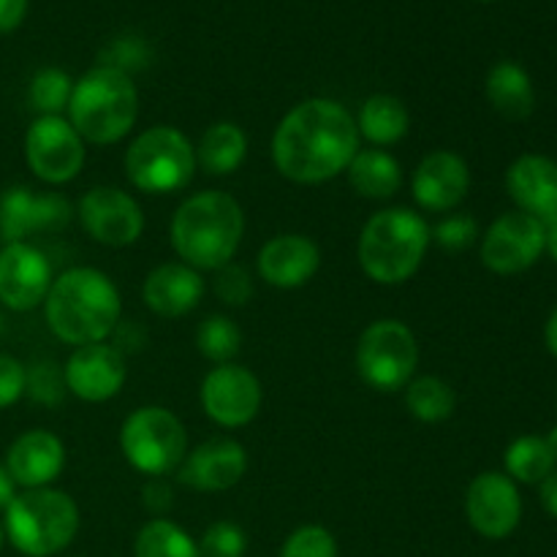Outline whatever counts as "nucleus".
Segmentation results:
<instances>
[{
	"instance_id": "obj_1",
	"label": "nucleus",
	"mask_w": 557,
	"mask_h": 557,
	"mask_svg": "<svg viewBox=\"0 0 557 557\" xmlns=\"http://www.w3.org/2000/svg\"><path fill=\"white\" fill-rule=\"evenodd\" d=\"M357 152V120L332 98H308L297 103L272 136L275 169L299 185H321L337 177Z\"/></svg>"
},
{
	"instance_id": "obj_2",
	"label": "nucleus",
	"mask_w": 557,
	"mask_h": 557,
	"mask_svg": "<svg viewBox=\"0 0 557 557\" xmlns=\"http://www.w3.org/2000/svg\"><path fill=\"white\" fill-rule=\"evenodd\" d=\"M123 302L109 275L92 267H74L54 277L44 299V315L54 337L69 346L103 343L120 324Z\"/></svg>"
},
{
	"instance_id": "obj_3",
	"label": "nucleus",
	"mask_w": 557,
	"mask_h": 557,
	"mask_svg": "<svg viewBox=\"0 0 557 557\" xmlns=\"http://www.w3.org/2000/svg\"><path fill=\"white\" fill-rule=\"evenodd\" d=\"M243 234V207L223 190H201L185 199L169 228L174 253L194 270H221L234 261Z\"/></svg>"
},
{
	"instance_id": "obj_4",
	"label": "nucleus",
	"mask_w": 557,
	"mask_h": 557,
	"mask_svg": "<svg viewBox=\"0 0 557 557\" xmlns=\"http://www.w3.org/2000/svg\"><path fill=\"white\" fill-rule=\"evenodd\" d=\"M430 248V226L422 215L406 207L381 210L359 234V267L381 286L411 281Z\"/></svg>"
},
{
	"instance_id": "obj_5",
	"label": "nucleus",
	"mask_w": 557,
	"mask_h": 557,
	"mask_svg": "<svg viewBox=\"0 0 557 557\" xmlns=\"http://www.w3.org/2000/svg\"><path fill=\"white\" fill-rule=\"evenodd\" d=\"M136 117H139V92L128 74L96 65L79 82H74L69 123L74 125L82 141L114 145L125 139Z\"/></svg>"
},
{
	"instance_id": "obj_6",
	"label": "nucleus",
	"mask_w": 557,
	"mask_h": 557,
	"mask_svg": "<svg viewBox=\"0 0 557 557\" xmlns=\"http://www.w3.org/2000/svg\"><path fill=\"white\" fill-rule=\"evenodd\" d=\"M79 531V509L60 490L38 487L16 495L5 509V536L27 557L63 553Z\"/></svg>"
},
{
	"instance_id": "obj_7",
	"label": "nucleus",
	"mask_w": 557,
	"mask_h": 557,
	"mask_svg": "<svg viewBox=\"0 0 557 557\" xmlns=\"http://www.w3.org/2000/svg\"><path fill=\"white\" fill-rule=\"evenodd\" d=\"M196 172V150L188 136L172 125H152L125 150V174L141 194H177L190 185Z\"/></svg>"
},
{
	"instance_id": "obj_8",
	"label": "nucleus",
	"mask_w": 557,
	"mask_h": 557,
	"mask_svg": "<svg viewBox=\"0 0 557 557\" xmlns=\"http://www.w3.org/2000/svg\"><path fill=\"white\" fill-rule=\"evenodd\" d=\"M120 449L131 468L145 476H166L188 455V433L169 408H136L120 430Z\"/></svg>"
},
{
	"instance_id": "obj_9",
	"label": "nucleus",
	"mask_w": 557,
	"mask_h": 557,
	"mask_svg": "<svg viewBox=\"0 0 557 557\" xmlns=\"http://www.w3.org/2000/svg\"><path fill=\"white\" fill-rule=\"evenodd\" d=\"M419 364V346L408 324L397 319L373 321L357 346L359 379L375 392H400L411 384Z\"/></svg>"
},
{
	"instance_id": "obj_10",
	"label": "nucleus",
	"mask_w": 557,
	"mask_h": 557,
	"mask_svg": "<svg viewBox=\"0 0 557 557\" xmlns=\"http://www.w3.org/2000/svg\"><path fill=\"white\" fill-rule=\"evenodd\" d=\"M25 158L38 180L63 185L85 166V141L65 117H36L25 136Z\"/></svg>"
},
{
	"instance_id": "obj_11",
	"label": "nucleus",
	"mask_w": 557,
	"mask_h": 557,
	"mask_svg": "<svg viewBox=\"0 0 557 557\" xmlns=\"http://www.w3.org/2000/svg\"><path fill=\"white\" fill-rule=\"evenodd\" d=\"M544 223L525 212H506L482 239V261L495 275H517L544 253Z\"/></svg>"
},
{
	"instance_id": "obj_12",
	"label": "nucleus",
	"mask_w": 557,
	"mask_h": 557,
	"mask_svg": "<svg viewBox=\"0 0 557 557\" xmlns=\"http://www.w3.org/2000/svg\"><path fill=\"white\" fill-rule=\"evenodd\" d=\"M201 408L221 428H245L261 411V381L243 364H218L201 384Z\"/></svg>"
},
{
	"instance_id": "obj_13",
	"label": "nucleus",
	"mask_w": 557,
	"mask_h": 557,
	"mask_svg": "<svg viewBox=\"0 0 557 557\" xmlns=\"http://www.w3.org/2000/svg\"><path fill=\"white\" fill-rule=\"evenodd\" d=\"M79 221L96 243L109 248L134 245L145 232V212L139 201L112 185H98L82 196Z\"/></svg>"
},
{
	"instance_id": "obj_14",
	"label": "nucleus",
	"mask_w": 557,
	"mask_h": 557,
	"mask_svg": "<svg viewBox=\"0 0 557 557\" xmlns=\"http://www.w3.org/2000/svg\"><path fill=\"white\" fill-rule=\"evenodd\" d=\"M466 517L473 531L484 539H509L522 520V498L515 479L506 473H479L466 495Z\"/></svg>"
},
{
	"instance_id": "obj_15",
	"label": "nucleus",
	"mask_w": 557,
	"mask_h": 557,
	"mask_svg": "<svg viewBox=\"0 0 557 557\" xmlns=\"http://www.w3.org/2000/svg\"><path fill=\"white\" fill-rule=\"evenodd\" d=\"M52 267L47 256L27 243H11L0 250V302L25 313L47 299L52 286Z\"/></svg>"
},
{
	"instance_id": "obj_16",
	"label": "nucleus",
	"mask_w": 557,
	"mask_h": 557,
	"mask_svg": "<svg viewBox=\"0 0 557 557\" xmlns=\"http://www.w3.org/2000/svg\"><path fill=\"white\" fill-rule=\"evenodd\" d=\"M65 389L85 403H107L123 389L125 359L107 343H87L69 357L63 368Z\"/></svg>"
},
{
	"instance_id": "obj_17",
	"label": "nucleus",
	"mask_w": 557,
	"mask_h": 557,
	"mask_svg": "<svg viewBox=\"0 0 557 557\" xmlns=\"http://www.w3.org/2000/svg\"><path fill=\"white\" fill-rule=\"evenodd\" d=\"M248 471L245 446L234 438H212L180 462V482L199 493H226Z\"/></svg>"
},
{
	"instance_id": "obj_18",
	"label": "nucleus",
	"mask_w": 557,
	"mask_h": 557,
	"mask_svg": "<svg viewBox=\"0 0 557 557\" xmlns=\"http://www.w3.org/2000/svg\"><path fill=\"white\" fill-rule=\"evenodd\" d=\"M471 188L468 163L451 150H435L422 158L411 180L413 199L428 212H449Z\"/></svg>"
},
{
	"instance_id": "obj_19",
	"label": "nucleus",
	"mask_w": 557,
	"mask_h": 557,
	"mask_svg": "<svg viewBox=\"0 0 557 557\" xmlns=\"http://www.w3.org/2000/svg\"><path fill=\"white\" fill-rule=\"evenodd\" d=\"M65 466V446L49 430H27L11 444L5 471L25 490L49 487Z\"/></svg>"
},
{
	"instance_id": "obj_20",
	"label": "nucleus",
	"mask_w": 557,
	"mask_h": 557,
	"mask_svg": "<svg viewBox=\"0 0 557 557\" xmlns=\"http://www.w3.org/2000/svg\"><path fill=\"white\" fill-rule=\"evenodd\" d=\"M321 267V250L305 234H281L272 237L259 253L261 281L275 288H299Z\"/></svg>"
},
{
	"instance_id": "obj_21",
	"label": "nucleus",
	"mask_w": 557,
	"mask_h": 557,
	"mask_svg": "<svg viewBox=\"0 0 557 557\" xmlns=\"http://www.w3.org/2000/svg\"><path fill=\"white\" fill-rule=\"evenodd\" d=\"M506 188L520 212L549 223L557 218V163L547 156H522L506 172Z\"/></svg>"
},
{
	"instance_id": "obj_22",
	"label": "nucleus",
	"mask_w": 557,
	"mask_h": 557,
	"mask_svg": "<svg viewBox=\"0 0 557 557\" xmlns=\"http://www.w3.org/2000/svg\"><path fill=\"white\" fill-rule=\"evenodd\" d=\"M141 297L161 319H183L199 308L205 297V277L188 264H161L147 275Z\"/></svg>"
},
{
	"instance_id": "obj_23",
	"label": "nucleus",
	"mask_w": 557,
	"mask_h": 557,
	"mask_svg": "<svg viewBox=\"0 0 557 557\" xmlns=\"http://www.w3.org/2000/svg\"><path fill=\"white\" fill-rule=\"evenodd\" d=\"M487 101L506 120L531 117L533 107H536V92H533L528 71L515 60L493 65L487 74Z\"/></svg>"
},
{
	"instance_id": "obj_24",
	"label": "nucleus",
	"mask_w": 557,
	"mask_h": 557,
	"mask_svg": "<svg viewBox=\"0 0 557 557\" xmlns=\"http://www.w3.org/2000/svg\"><path fill=\"white\" fill-rule=\"evenodd\" d=\"M348 183L364 199H389L400 190L403 169L386 150H359L348 163Z\"/></svg>"
},
{
	"instance_id": "obj_25",
	"label": "nucleus",
	"mask_w": 557,
	"mask_h": 557,
	"mask_svg": "<svg viewBox=\"0 0 557 557\" xmlns=\"http://www.w3.org/2000/svg\"><path fill=\"white\" fill-rule=\"evenodd\" d=\"M248 156V136L237 123H215L205 131L196 147V166L212 177H226L237 172Z\"/></svg>"
},
{
	"instance_id": "obj_26",
	"label": "nucleus",
	"mask_w": 557,
	"mask_h": 557,
	"mask_svg": "<svg viewBox=\"0 0 557 557\" xmlns=\"http://www.w3.org/2000/svg\"><path fill=\"white\" fill-rule=\"evenodd\" d=\"M408 125H411V114H408L406 103L395 96H370L362 103L357 117L359 136H364L368 141H373L375 147H386L400 141L408 134Z\"/></svg>"
},
{
	"instance_id": "obj_27",
	"label": "nucleus",
	"mask_w": 557,
	"mask_h": 557,
	"mask_svg": "<svg viewBox=\"0 0 557 557\" xmlns=\"http://www.w3.org/2000/svg\"><path fill=\"white\" fill-rule=\"evenodd\" d=\"M406 406L413 419L428 424L446 422L457 408V395L438 375H422L406 386Z\"/></svg>"
},
{
	"instance_id": "obj_28",
	"label": "nucleus",
	"mask_w": 557,
	"mask_h": 557,
	"mask_svg": "<svg viewBox=\"0 0 557 557\" xmlns=\"http://www.w3.org/2000/svg\"><path fill=\"white\" fill-rule=\"evenodd\" d=\"M555 466L557 460L547 438L522 435L506 449V471H509V479H517V482L542 484L555 471Z\"/></svg>"
},
{
	"instance_id": "obj_29",
	"label": "nucleus",
	"mask_w": 557,
	"mask_h": 557,
	"mask_svg": "<svg viewBox=\"0 0 557 557\" xmlns=\"http://www.w3.org/2000/svg\"><path fill=\"white\" fill-rule=\"evenodd\" d=\"M136 557H199V544L180 525L169 520H152L139 531L134 544Z\"/></svg>"
},
{
	"instance_id": "obj_30",
	"label": "nucleus",
	"mask_w": 557,
	"mask_h": 557,
	"mask_svg": "<svg viewBox=\"0 0 557 557\" xmlns=\"http://www.w3.org/2000/svg\"><path fill=\"white\" fill-rule=\"evenodd\" d=\"M196 346H199L205 359L226 364L239 354L243 332H239V326L234 324L228 315H207V319L201 321L199 332H196Z\"/></svg>"
},
{
	"instance_id": "obj_31",
	"label": "nucleus",
	"mask_w": 557,
	"mask_h": 557,
	"mask_svg": "<svg viewBox=\"0 0 557 557\" xmlns=\"http://www.w3.org/2000/svg\"><path fill=\"white\" fill-rule=\"evenodd\" d=\"M33 201L36 196L25 185L0 194V239L5 245L25 243L27 234H33Z\"/></svg>"
},
{
	"instance_id": "obj_32",
	"label": "nucleus",
	"mask_w": 557,
	"mask_h": 557,
	"mask_svg": "<svg viewBox=\"0 0 557 557\" xmlns=\"http://www.w3.org/2000/svg\"><path fill=\"white\" fill-rule=\"evenodd\" d=\"M74 82L60 69H41L30 82V103L41 117H60L69 109Z\"/></svg>"
},
{
	"instance_id": "obj_33",
	"label": "nucleus",
	"mask_w": 557,
	"mask_h": 557,
	"mask_svg": "<svg viewBox=\"0 0 557 557\" xmlns=\"http://www.w3.org/2000/svg\"><path fill=\"white\" fill-rule=\"evenodd\" d=\"M65 379L63 370L54 362H36L30 370H25V395L33 403L41 406H60L65 397Z\"/></svg>"
},
{
	"instance_id": "obj_34",
	"label": "nucleus",
	"mask_w": 557,
	"mask_h": 557,
	"mask_svg": "<svg viewBox=\"0 0 557 557\" xmlns=\"http://www.w3.org/2000/svg\"><path fill=\"white\" fill-rule=\"evenodd\" d=\"M248 549V536L234 522H212L199 542V557H243Z\"/></svg>"
},
{
	"instance_id": "obj_35",
	"label": "nucleus",
	"mask_w": 557,
	"mask_h": 557,
	"mask_svg": "<svg viewBox=\"0 0 557 557\" xmlns=\"http://www.w3.org/2000/svg\"><path fill=\"white\" fill-rule=\"evenodd\" d=\"M281 557H337V542L326 528L302 525L283 542Z\"/></svg>"
},
{
	"instance_id": "obj_36",
	"label": "nucleus",
	"mask_w": 557,
	"mask_h": 557,
	"mask_svg": "<svg viewBox=\"0 0 557 557\" xmlns=\"http://www.w3.org/2000/svg\"><path fill=\"white\" fill-rule=\"evenodd\" d=\"M150 47H147L141 38L136 36H125L117 38V41L109 44L107 49L101 52V65L103 69H114L120 74H134V71L145 69L150 65Z\"/></svg>"
},
{
	"instance_id": "obj_37",
	"label": "nucleus",
	"mask_w": 557,
	"mask_h": 557,
	"mask_svg": "<svg viewBox=\"0 0 557 557\" xmlns=\"http://www.w3.org/2000/svg\"><path fill=\"white\" fill-rule=\"evenodd\" d=\"M215 272V294L223 305L243 308V305L250 302V297H253V277H250V272L243 264L228 261L226 267Z\"/></svg>"
},
{
	"instance_id": "obj_38",
	"label": "nucleus",
	"mask_w": 557,
	"mask_h": 557,
	"mask_svg": "<svg viewBox=\"0 0 557 557\" xmlns=\"http://www.w3.org/2000/svg\"><path fill=\"white\" fill-rule=\"evenodd\" d=\"M479 237V226L471 215H449L430 232V239L441 245L444 250L460 253L468 250Z\"/></svg>"
},
{
	"instance_id": "obj_39",
	"label": "nucleus",
	"mask_w": 557,
	"mask_h": 557,
	"mask_svg": "<svg viewBox=\"0 0 557 557\" xmlns=\"http://www.w3.org/2000/svg\"><path fill=\"white\" fill-rule=\"evenodd\" d=\"M74 218L69 199L60 194H41L33 201V232H60Z\"/></svg>"
},
{
	"instance_id": "obj_40",
	"label": "nucleus",
	"mask_w": 557,
	"mask_h": 557,
	"mask_svg": "<svg viewBox=\"0 0 557 557\" xmlns=\"http://www.w3.org/2000/svg\"><path fill=\"white\" fill-rule=\"evenodd\" d=\"M25 395V364L0 354V408L14 406Z\"/></svg>"
},
{
	"instance_id": "obj_41",
	"label": "nucleus",
	"mask_w": 557,
	"mask_h": 557,
	"mask_svg": "<svg viewBox=\"0 0 557 557\" xmlns=\"http://www.w3.org/2000/svg\"><path fill=\"white\" fill-rule=\"evenodd\" d=\"M112 335H114V351H128V354H136L139 351L141 346H145V330H141L139 324H136V321H120L117 326H114L112 330Z\"/></svg>"
},
{
	"instance_id": "obj_42",
	"label": "nucleus",
	"mask_w": 557,
	"mask_h": 557,
	"mask_svg": "<svg viewBox=\"0 0 557 557\" xmlns=\"http://www.w3.org/2000/svg\"><path fill=\"white\" fill-rule=\"evenodd\" d=\"M141 498H145V506L152 511V515H163V511L172 509L174 504V495L172 487H169L163 479H150L141 490Z\"/></svg>"
},
{
	"instance_id": "obj_43",
	"label": "nucleus",
	"mask_w": 557,
	"mask_h": 557,
	"mask_svg": "<svg viewBox=\"0 0 557 557\" xmlns=\"http://www.w3.org/2000/svg\"><path fill=\"white\" fill-rule=\"evenodd\" d=\"M27 14V0H0V36L14 33Z\"/></svg>"
},
{
	"instance_id": "obj_44",
	"label": "nucleus",
	"mask_w": 557,
	"mask_h": 557,
	"mask_svg": "<svg viewBox=\"0 0 557 557\" xmlns=\"http://www.w3.org/2000/svg\"><path fill=\"white\" fill-rule=\"evenodd\" d=\"M542 504L544 509H547L557 520V471L549 473V476L542 482Z\"/></svg>"
},
{
	"instance_id": "obj_45",
	"label": "nucleus",
	"mask_w": 557,
	"mask_h": 557,
	"mask_svg": "<svg viewBox=\"0 0 557 557\" xmlns=\"http://www.w3.org/2000/svg\"><path fill=\"white\" fill-rule=\"evenodd\" d=\"M14 498H16L14 479H11V473L0 466V509H9V504Z\"/></svg>"
},
{
	"instance_id": "obj_46",
	"label": "nucleus",
	"mask_w": 557,
	"mask_h": 557,
	"mask_svg": "<svg viewBox=\"0 0 557 557\" xmlns=\"http://www.w3.org/2000/svg\"><path fill=\"white\" fill-rule=\"evenodd\" d=\"M544 250H549V256L557 261V218L549 223H544Z\"/></svg>"
},
{
	"instance_id": "obj_47",
	"label": "nucleus",
	"mask_w": 557,
	"mask_h": 557,
	"mask_svg": "<svg viewBox=\"0 0 557 557\" xmlns=\"http://www.w3.org/2000/svg\"><path fill=\"white\" fill-rule=\"evenodd\" d=\"M544 337H547L549 354H553V357H557V308H555V313L549 315L547 330H544Z\"/></svg>"
},
{
	"instance_id": "obj_48",
	"label": "nucleus",
	"mask_w": 557,
	"mask_h": 557,
	"mask_svg": "<svg viewBox=\"0 0 557 557\" xmlns=\"http://www.w3.org/2000/svg\"><path fill=\"white\" fill-rule=\"evenodd\" d=\"M547 444H549V449H553V455H555V460H557V428L553 430V433H549Z\"/></svg>"
},
{
	"instance_id": "obj_49",
	"label": "nucleus",
	"mask_w": 557,
	"mask_h": 557,
	"mask_svg": "<svg viewBox=\"0 0 557 557\" xmlns=\"http://www.w3.org/2000/svg\"><path fill=\"white\" fill-rule=\"evenodd\" d=\"M0 549H3V528H0Z\"/></svg>"
},
{
	"instance_id": "obj_50",
	"label": "nucleus",
	"mask_w": 557,
	"mask_h": 557,
	"mask_svg": "<svg viewBox=\"0 0 557 557\" xmlns=\"http://www.w3.org/2000/svg\"><path fill=\"white\" fill-rule=\"evenodd\" d=\"M0 335H3V315H0Z\"/></svg>"
},
{
	"instance_id": "obj_51",
	"label": "nucleus",
	"mask_w": 557,
	"mask_h": 557,
	"mask_svg": "<svg viewBox=\"0 0 557 557\" xmlns=\"http://www.w3.org/2000/svg\"><path fill=\"white\" fill-rule=\"evenodd\" d=\"M484 3H490V0H484Z\"/></svg>"
}]
</instances>
